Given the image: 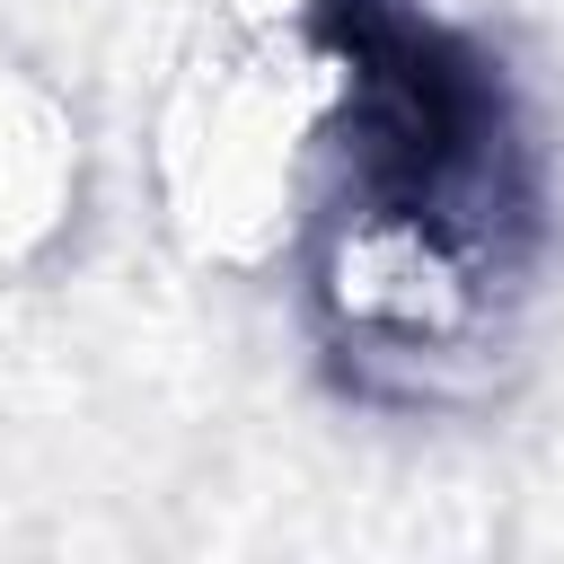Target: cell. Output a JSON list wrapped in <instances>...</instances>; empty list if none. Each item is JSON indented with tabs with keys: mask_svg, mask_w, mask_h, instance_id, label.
<instances>
[{
	"mask_svg": "<svg viewBox=\"0 0 564 564\" xmlns=\"http://www.w3.org/2000/svg\"><path fill=\"white\" fill-rule=\"evenodd\" d=\"M326 79L317 326L370 388L502 344L546 212L502 62L423 0H308Z\"/></svg>",
	"mask_w": 564,
	"mask_h": 564,
	"instance_id": "1",
	"label": "cell"
}]
</instances>
